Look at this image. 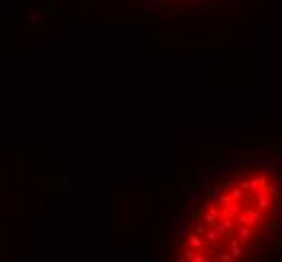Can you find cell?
Masks as SVG:
<instances>
[{
	"label": "cell",
	"mask_w": 282,
	"mask_h": 262,
	"mask_svg": "<svg viewBox=\"0 0 282 262\" xmlns=\"http://www.w3.org/2000/svg\"><path fill=\"white\" fill-rule=\"evenodd\" d=\"M282 226V179L264 163H250L218 179L194 212L185 258L250 260L270 250Z\"/></svg>",
	"instance_id": "obj_1"
}]
</instances>
